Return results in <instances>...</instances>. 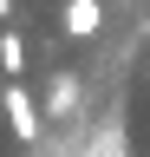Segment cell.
I'll use <instances>...</instances> for the list:
<instances>
[{
    "mask_svg": "<svg viewBox=\"0 0 150 157\" xmlns=\"http://www.w3.org/2000/svg\"><path fill=\"white\" fill-rule=\"evenodd\" d=\"M0 98H7V124H13V137H20V144H39V131H46V111L33 105V92H26V85H7Z\"/></svg>",
    "mask_w": 150,
    "mask_h": 157,
    "instance_id": "obj_1",
    "label": "cell"
},
{
    "mask_svg": "<svg viewBox=\"0 0 150 157\" xmlns=\"http://www.w3.org/2000/svg\"><path fill=\"white\" fill-rule=\"evenodd\" d=\"M59 26H65V39H91V33L104 26V0H65Z\"/></svg>",
    "mask_w": 150,
    "mask_h": 157,
    "instance_id": "obj_2",
    "label": "cell"
},
{
    "mask_svg": "<svg viewBox=\"0 0 150 157\" xmlns=\"http://www.w3.org/2000/svg\"><path fill=\"white\" fill-rule=\"evenodd\" d=\"M72 105H79V78L59 72V78H52V92H46V111H72Z\"/></svg>",
    "mask_w": 150,
    "mask_h": 157,
    "instance_id": "obj_3",
    "label": "cell"
},
{
    "mask_svg": "<svg viewBox=\"0 0 150 157\" xmlns=\"http://www.w3.org/2000/svg\"><path fill=\"white\" fill-rule=\"evenodd\" d=\"M0 66H7V72L26 66V39H20V33H0Z\"/></svg>",
    "mask_w": 150,
    "mask_h": 157,
    "instance_id": "obj_4",
    "label": "cell"
},
{
    "mask_svg": "<svg viewBox=\"0 0 150 157\" xmlns=\"http://www.w3.org/2000/svg\"><path fill=\"white\" fill-rule=\"evenodd\" d=\"M7 13H13V0H0V20H7Z\"/></svg>",
    "mask_w": 150,
    "mask_h": 157,
    "instance_id": "obj_5",
    "label": "cell"
}]
</instances>
